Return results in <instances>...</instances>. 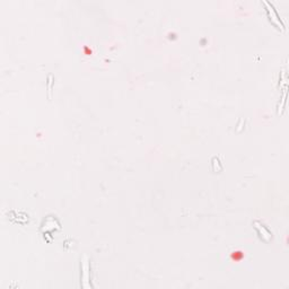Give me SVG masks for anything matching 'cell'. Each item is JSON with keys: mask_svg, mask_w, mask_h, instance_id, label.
<instances>
[{"mask_svg": "<svg viewBox=\"0 0 289 289\" xmlns=\"http://www.w3.org/2000/svg\"><path fill=\"white\" fill-rule=\"evenodd\" d=\"M264 3H266V6H268V10L270 11V14H272V18H273V20H276L277 23L279 24H281V22H280V18L278 17V15L276 14V11H275V8H273V6H272V3H270V2H268V1H264ZM281 26H283V24H281Z\"/></svg>", "mask_w": 289, "mask_h": 289, "instance_id": "6da1fadb", "label": "cell"}, {"mask_svg": "<svg viewBox=\"0 0 289 289\" xmlns=\"http://www.w3.org/2000/svg\"><path fill=\"white\" fill-rule=\"evenodd\" d=\"M255 226H256V228H258V229L260 230V233H261V234H263V236H266V237L268 239H269L270 237H271V234H270V233L268 232V230H266V228H264V227L261 226V225H260L259 223H255Z\"/></svg>", "mask_w": 289, "mask_h": 289, "instance_id": "7a4b0ae2", "label": "cell"}]
</instances>
